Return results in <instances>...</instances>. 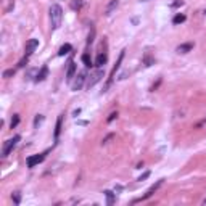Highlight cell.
<instances>
[{"label":"cell","instance_id":"obj_3","mask_svg":"<svg viewBox=\"0 0 206 206\" xmlns=\"http://www.w3.org/2000/svg\"><path fill=\"white\" fill-rule=\"evenodd\" d=\"M102 77H105V69H103V68H98L95 73L89 77V84H87L89 89H90V87H94L97 82H100V81H102Z\"/></svg>","mask_w":206,"mask_h":206},{"label":"cell","instance_id":"obj_21","mask_svg":"<svg viewBox=\"0 0 206 206\" xmlns=\"http://www.w3.org/2000/svg\"><path fill=\"white\" fill-rule=\"evenodd\" d=\"M11 200H13V203H15V204H19L21 203V193H19V192H15V193L11 195Z\"/></svg>","mask_w":206,"mask_h":206},{"label":"cell","instance_id":"obj_6","mask_svg":"<svg viewBox=\"0 0 206 206\" xmlns=\"http://www.w3.org/2000/svg\"><path fill=\"white\" fill-rule=\"evenodd\" d=\"M124 53H126V50H123L119 53V58H118V61H116V65H115V68H113V71H111V77H110V81L106 82V89H108L110 86H111V82H113V77L116 76V71L121 68V63H123V58H124Z\"/></svg>","mask_w":206,"mask_h":206},{"label":"cell","instance_id":"obj_9","mask_svg":"<svg viewBox=\"0 0 206 206\" xmlns=\"http://www.w3.org/2000/svg\"><path fill=\"white\" fill-rule=\"evenodd\" d=\"M74 74H76V63L74 61H69L68 63V69H66V82L73 81Z\"/></svg>","mask_w":206,"mask_h":206},{"label":"cell","instance_id":"obj_16","mask_svg":"<svg viewBox=\"0 0 206 206\" xmlns=\"http://www.w3.org/2000/svg\"><path fill=\"white\" fill-rule=\"evenodd\" d=\"M71 50H73L71 44H65V45H61V48L58 50V55H60V56H65V55H68Z\"/></svg>","mask_w":206,"mask_h":206},{"label":"cell","instance_id":"obj_5","mask_svg":"<svg viewBox=\"0 0 206 206\" xmlns=\"http://www.w3.org/2000/svg\"><path fill=\"white\" fill-rule=\"evenodd\" d=\"M86 71H81V73L79 74H77L76 76V79H74V82H73V86H71V87H73V90H81L82 89V86H84V81H86Z\"/></svg>","mask_w":206,"mask_h":206},{"label":"cell","instance_id":"obj_27","mask_svg":"<svg viewBox=\"0 0 206 206\" xmlns=\"http://www.w3.org/2000/svg\"><path fill=\"white\" fill-rule=\"evenodd\" d=\"M182 5H184V0H176V2L171 3L172 8H177V6H182Z\"/></svg>","mask_w":206,"mask_h":206},{"label":"cell","instance_id":"obj_29","mask_svg":"<svg viewBox=\"0 0 206 206\" xmlns=\"http://www.w3.org/2000/svg\"><path fill=\"white\" fill-rule=\"evenodd\" d=\"M148 177H150V172L147 171V172H143V174H142V176L139 177V180H145V179H148Z\"/></svg>","mask_w":206,"mask_h":206},{"label":"cell","instance_id":"obj_10","mask_svg":"<svg viewBox=\"0 0 206 206\" xmlns=\"http://www.w3.org/2000/svg\"><path fill=\"white\" fill-rule=\"evenodd\" d=\"M48 76V66H42V69L37 73V76H35V82H42V81H45V77Z\"/></svg>","mask_w":206,"mask_h":206},{"label":"cell","instance_id":"obj_4","mask_svg":"<svg viewBox=\"0 0 206 206\" xmlns=\"http://www.w3.org/2000/svg\"><path fill=\"white\" fill-rule=\"evenodd\" d=\"M163 182H164V179H160L158 182L155 184V185H151L150 188H148V192H147V193H145L143 196H142V198H137V200H134V203H139V201H143V200H147V198H150V196L155 193V192H156V190H158V188L163 185Z\"/></svg>","mask_w":206,"mask_h":206},{"label":"cell","instance_id":"obj_11","mask_svg":"<svg viewBox=\"0 0 206 206\" xmlns=\"http://www.w3.org/2000/svg\"><path fill=\"white\" fill-rule=\"evenodd\" d=\"M106 61H108V55H106V53H100L97 56V60H95V66L97 68H103Z\"/></svg>","mask_w":206,"mask_h":206},{"label":"cell","instance_id":"obj_23","mask_svg":"<svg viewBox=\"0 0 206 206\" xmlns=\"http://www.w3.org/2000/svg\"><path fill=\"white\" fill-rule=\"evenodd\" d=\"M42 121H44V116H42V115H37V116H35V119H34V127H37V126L42 123Z\"/></svg>","mask_w":206,"mask_h":206},{"label":"cell","instance_id":"obj_1","mask_svg":"<svg viewBox=\"0 0 206 206\" xmlns=\"http://www.w3.org/2000/svg\"><path fill=\"white\" fill-rule=\"evenodd\" d=\"M61 21H63V8L55 3L50 6V23H52V31H56L58 27L61 26Z\"/></svg>","mask_w":206,"mask_h":206},{"label":"cell","instance_id":"obj_17","mask_svg":"<svg viewBox=\"0 0 206 206\" xmlns=\"http://www.w3.org/2000/svg\"><path fill=\"white\" fill-rule=\"evenodd\" d=\"M82 5H84V0H73V2H71V8L74 11H79L82 8Z\"/></svg>","mask_w":206,"mask_h":206},{"label":"cell","instance_id":"obj_26","mask_svg":"<svg viewBox=\"0 0 206 206\" xmlns=\"http://www.w3.org/2000/svg\"><path fill=\"white\" fill-rule=\"evenodd\" d=\"M27 58H29V56H26V55H24V58L18 63V68H24V66H26V63H27Z\"/></svg>","mask_w":206,"mask_h":206},{"label":"cell","instance_id":"obj_31","mask_svg":"<svg viewBox=\"0 0 206 206\" xmlns=\"http://www.w3.org/2000/svg\"><path fill=\"white\" fill-rule=\"evenodd\" d=\"M142 2H150V0H142Z\"/></svg>","mask_w":206,"mask_h":206},{"label":"cell","instance_id":"obj_25","mask_svg":"<svg viewBox=\"0 0 206 206\" xmlns=\"http://www.w3.org/2000/svg\"><path fill=\"white\" fill-rule=\"evenodd\" d=\"M94 35H95V29L92 27V31H90V34H89V39H87V45H90L92 42H94Z\"/></svg>","mask_w":206,"mask_h":206},{"label":"cell","instance_id":"obj_2","mask_svg":"<svg viewBox=\"0 0 206 206\" xmlns=\"http://www.w3.org/2000/svg\"><path fill=\"white\" fill-rule=\"evenodd\" d=\"M19 140H21L19 135H15L13 139L6 140V142H5V145H3V150H2V156H8V155L13 151V148L18 145V142H19Z\"/></svg>","mask_w":206,"mask_h":206},{"label":"cell","instance_id":"obj_20","mask_svg":"<svg viewBox=\"0 0 206 206\" xmlns=\"http://www.w3.org/2000/svg\"><path fill=\"white\" fill-rule=\"evenodd\" d=\"M18 123H19V115H13L11 123H10V127H11V129H15V127L18 126Z\"/></svg>","mask_w":206,"mask_h":206},{"label":"cell","instance_id":"obj_22","mask_svg":"<svg viewBox=\"0 0 206 206\" xmlns=\"http://www.w3.org/2000/svg\"><path fill=\"white\" fill-rule=\"evenodd\" d=\"M143 63H145V66H151L153 63H155V60H153V58H151V56L148 55V53H147V55L143 56Z\"/></svg>","mask_w":206,"mask_h":206},{"label":"cell","instance_id":"obj_30","mask_svg":"<svg viewBox=\"0 0 206 206\" xmlns=\"http://www.w3.org/2000/svg\"><path fill=\"white\" fill-rule=\"evenodd\" d=\"M113 137H115V135H113V134H110V135H106V137L103 139V142H102V143H108V140H111Z\"/></svg>","mask_w":206,"mask_h":206},{"label":"cell","instance_id":"obj_18","mask_svg":"<svg viewBox=\"0 0 206 206\" xmlns=\"http://www.w3.org/2000/svg\"><path fill=\"white\" fill-rule=\"evenodd\" d=\"M184 21H185V15H180V13H179V15L174 16L172 23H174V24H180V23H184Z\"/></svg>","mask_w":206,"mask_h":206},{"label":"cell","instance_id":"obj_19","mask_svg":"<svg viewBox=\"0 0 206 206\" xmlns=\"http://www.w3.org/2000/svg\"><path fill=\"white\" fill-rule=\"evenodd\" d=\"M82 61H84V65H86L87 68H90V66H92V60H90L89 53H84V55H82Z\"/></svg>","mask_w":206,"mask_h":206},{"label":"cell","instance_id":"obj_28","mask_svg":"<svg viewBox=\"0 0 206 206\" xmlns=\"http://www.w3.org/2000/svg\"><path fill=\"white\" fill-rule=\"evenodd\" d=\"M118 118V111H115V113H111V115L108 116V119H106V121H108V123H111V121H115Z\"/></svg>","mask_w":206,"mask_h":206},{"label":"cell","instance_id":"obj_13","mask_svg":"<svg viewBox=\"0 0 206 206\" xmlns=\"http://www.w3.org/2000/svg\"><path fill=\"white\" fill-rule=\"evenodd\" d=\"M61 123H63V115H60L58 119H56V126H55V140H58V137H60V132H61Z\"/></svg>","mask_w":206,"mask_h":206},{"label":"cell","instance_id":"obj_24","mask_svg":"<svg viewBox=\"0 0 206 206\" xmlns=\"http://www.w3.org/2000/svg\"><path fill=\"white\" fill-rule=\"evenodd\" d=\"M13 74H15V69H6V71H3V77H5V79L11 77Z\"/></svg>","mask_w":206,"mask_h":206},{"label":"cell","instance_id":"obj_15","mask_svg":"<svg viewBox=\"0 0 206 206\" xmlns=\"http://www.w3.org/2000/svg\"><path fill=\"white\" fill-rule=\"evenodd\" d=\"M103 193H105V196H106V204H108V206L115 204V193H113L111 190H105Z\"/></svg>","mask_w":206,"mask_h":206},{"label":"cell","instance_id":"obj_32","mask_svg":"<svg viewBox=\"0 0 206 206\" xmlns=\"http://www.w3.org/2000/svg\"><path fill=\"white\" fill-rule=\"evenodd\" d=\"M203 13H204V15H206V8H204V11H203Z\"/></svg>","mask_w":206,"mask_h":206},{"label":"cell","instance_id":"obj_12","mask_svg":"<svg viewBox=\"0 0 206 206\" xmlns=\"http://www.w3.org/2000/svg\"><path fill=\"white\" fill-rule=\"evenodd\" d=\"M118 5H119V0H111V2H110V5L106 6V10H105V15H108V16H110L111 13L118 8Z\"/></svg>","mask_w":206,"mask_h":206},{"label":"cell","instance_id":"obj_14","mask_svg":"<svg viewBox=\"0 0 206 206\" xmlns=\"http://www.w3.org/2000/svg\"><path fill=\"white\" fill-rule=\"evenodd\" d=\"M192 48H193V44H182V45H179L177 47V53H188Z\"/></svg>","mask_w":206,"mask_h":206},{"label":"cell","instance_id":"obj_7","mask_svg":"<svg viewBox=\"0 0 206 206\" xmlns=\"http://www.w3.org/2000/svg\"><path fill=\"white\" fill-rule=\"evenodd\" d=\"M45 155H47V151L45 153H40V155H34V156H29L27 158V168H34L35 164H39V163H42L44 161V158H45Z\"/></svg>","mask_w":206,"mask_h":206},{"label":"cell","instance_id":"obj_8","mask_svg":"<svg viewBox=\"0 0 206 206\" xmlns=\"http://www.w3.org/2000/svg\"><path fill=\"white\" fill-rule=\"evenodd\" d=\"M39 47V40L37 39H29L26 42V56H31L34 52H35V48Z\"/></svg>","mask_w":206,"mask_h":206}]
</instances>
